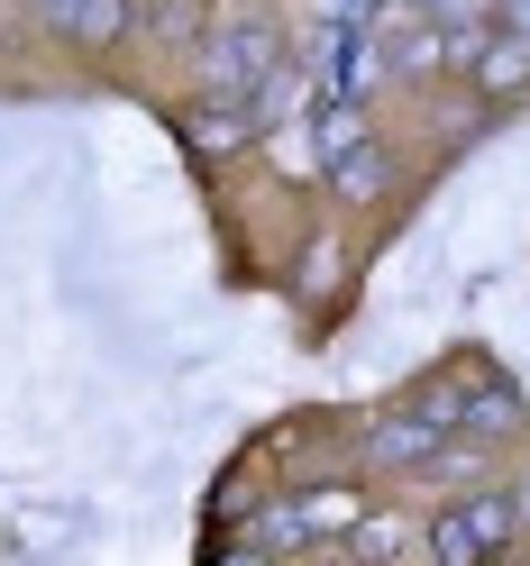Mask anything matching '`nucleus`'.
Masks as SVG:
<instances>
[{
	"label": "nucleus",
	"instance_id": "obj_3",
	"mask_svg": "<svg viewBox=\"0 0 530 566\" xmlns=\"http://www.w3.org/2000/svg\"><path fill=\"white\" fill-rule=\"evenodd\" d=\"M521 512H530V493H521Z\"/></svg>",
	"mask_w": 530,
	"mask_h": 566
},
{
	"label": "nucleus",
	"instance_id": "obj_1",
	"mask_svg": "<svg viewBox=\"0 0 530 566\" xmlns=\"http://www.w3.org/2000/svg\"><path fill=\"white\" fill-rule=\"evenodd\" d=\"M503 530H512V503H503V493L457 503V512L439 521V557H448V566H485L493 548H503Z\"/></svg>",
	"mask_w": 530,
	"mask_h": 566
},
{
	"label": "nucleus",
	"instance_id": "obj_2",
	"mask_svg": "<svg viewBox=\"0 0 530 566\" xmlns=\"http://www.w3.org/2000/svg\"><path fill=\"white\" fill-rule=\"evenodd\" d=\"M38 10L55 28H74V38H111V19H119V0H38Z\"/></svg>",
	"mask_w": 530,
	"mask_h": 566
}]
</instances>
